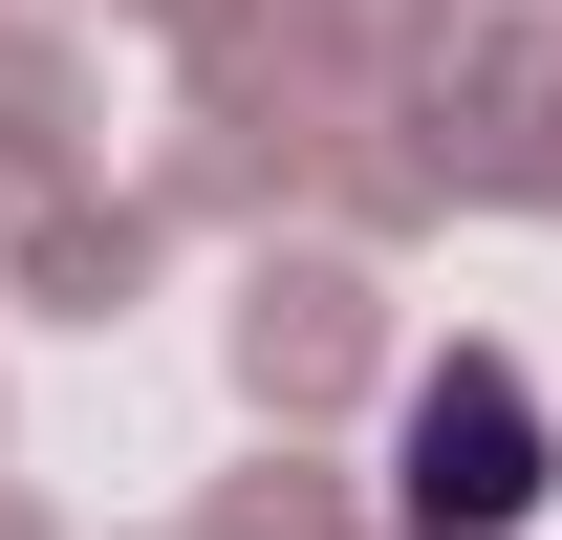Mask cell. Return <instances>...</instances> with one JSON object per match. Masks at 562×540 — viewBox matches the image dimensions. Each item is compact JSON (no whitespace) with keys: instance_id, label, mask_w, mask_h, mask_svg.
I'll use <instances>...</instances> for the list:
<instances>
[{"instance_id":"6da1fadb","label":"cell","mask_w":562,"mask_h":540,"mask_svg":"<svg viewBox=\"0 0 562 540\" xmlns=\"http://www.w3.org/2000/svg\"><path fill=\"white\" fill-rule=\"evenodd\" d=\"M519 497H541V432H519V390H497V368L412 390V519H519Z\"/></svg>"}]
</instances>
